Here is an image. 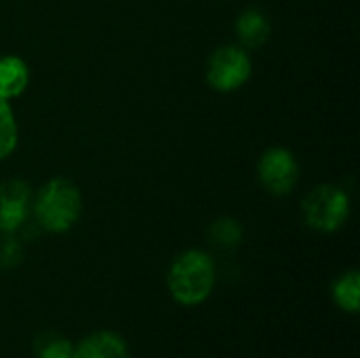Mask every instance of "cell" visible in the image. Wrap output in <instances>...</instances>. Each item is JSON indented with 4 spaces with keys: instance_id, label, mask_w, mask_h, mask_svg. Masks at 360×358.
<instances>
[{
    "instance_id": "cell-6",
    "label": "cell",
    "mask_w": 360,
    "mask_h": 358,
    "mask_svg": "<svg viewBox=\"0 0 360 358\" xmlns=\"http://www.w3.org/2000/svg\"><path fill=\"white\" fill-rule=\"evenodd\" d=\"M32 190L23 179L0 184V234L19 232L32 213Z\"/></svg>"
},
{
    "instance_id": "cell-12",
    "label": "cell",
    "mask_w": 360,
    "mask_h": 358,
    "mask_svg": "<svg viewBox=\"0 0 360 358\" xmlns=\"http://www.w3.org/2000/svg\"><path fill=\"white\" fill-rule=\"evenodd\" d=\"M19 143V127L15 112L6 99L0 97V160H6Z\"/></svg>"
},
{
    "instance_id": "cell-2",
    "label": "cell",
    "mask_w": 360,
    "mask_h": 358,
    "mask_svg": "<svg viewBox=\"0 0 360 358\" xmlns=\"http://www.w3.org/2000/svg\"><path fill=\"white\" fill-rule=\"evenodd\" d=\"M32 215L44 232L63 234L72 230L82 215L80 188L65 177L49 179L32 196Z\"/></svg>"
},
{
    "instance_id": "cell-5",
    "label": "cell",
    "mask_w": 360,
    "mask_h": 358,
    "mask_svg": "<svg viewBox=\"0 0 360 358\" xmlns=\"http://www.w3.org/2000/svg\"><path fill=\"white\" fill-rule=\"evenodd\" d=\"M257 179L272 196H287L300 181V162L295 154L283 146L268 148L257 160Z\"/></svg>"
},
{
    "instance_id": "cell-8",
    "label": "cell",
    "mask_w": 360,
    "mask_h": 358,
    "mask_svg": "<svg viewBox=\"0 0 360 358\" xmlns=\"http://www.w3.org/2000/svg\"><path fill=\"white\" fill-rule=\"evenodd\" d=\"M238 44L245 49H259L268 42L272 34V23L268 15L259 8H245L234 23Z\"/></svg>"
},
{
    "instance_id": "cell-11",
    "label": "cell",
    "mask_w": 360,
    "mask_h": 358,
    "mask_svg": "<svg viewBox=\"0 0 360 358\" xmlns=\"http://www.w3.org/2000/svg\"><path fill=\"white\" fill-rule=\"evenodd\" d=\"M243 226L234 217H219L209 226V241L217 249H236L243 243Z\"/></svg>"
},
{
    "instance_id": "cell-13",
    "label": "cell",
    "mask_w": 360,
    "mask_h": 358,
    "mask_svg": "<svg viewBox=\"0 0 360 358\" xmlns=\"http://www.w3.org/2000/svg\"><path fill=\"white\" fill-rule=\"evenodd\" d=\"M34 352H36V358H72L74 344L65 338L46 333L36 340Z\"/></svg>"
},
{
    "instance_id": "cell-9",
    "label": "cell",
    "mask_w": 360,
    "mask_h": 358,
    "mask_svg": "<svg viewBox=\"0 0 360 358\" xmlns=\"http://www.w3.org/2000/svg\"><path fill=\"white\" fill-rule=\"evenodd\" d=\"M30 84V65L25 59L17 55H2L0 57V97L11 101Z\"/></svg>"
},
{
    "instance_id": "cell-3",
    "label": "cell",
    "mask_w": 360,
    "mask_h": 358,
    "mask_svg": "<svg viewBox=\"0 0 360 358\" xmlns=\"http://www.w3.org/2000/svg\"><path fill=\"white\" fill-rule=\"evenodd\" d=\"M350 217V196L335 184L314 186L302 200V219L321 234H333Z\"/></svg>"
},
{
    "instance_id": "cell-4",
    "label": "cell",
    "mask_w": 360,
    "mask_h": 358,
    "mask_svg": "<svg viewBox=\"0 0 360 358\" xmlns=\"http://www.w3.org/2000/svg\"><path fill=\"white\" fill-rule=\"evenodd\" d=\"M253 74V61L245 46L221 44L207 61V82L217 93H234L243 89Z\"/></svg>"
},
{
    "instance_id": "cell-10",
    "label": "cell",
    "mask_w": 360,
    "mask_h": 358,
    "mask_svg": "<svg viewBox=\"0 0 360 358\" xmlns=\"http://www.w3.org/2000/svg\"><path fill=\"white\" fill-rule=\"evenodd\" d=\"M333 302L340 310L348 314H356L360 308V274L356 270H348L340 274L331 287Z\"/></svg>"
},
{
    "instance_id": "cell-7",
    "label": "cell",
    "mask_w": 360,
    "mask_h": 358,
    "mask_svg": "<svg viewBox=\"0 0 360 358\" xmlns=\"http://www.w3.org/2000/svg\"><path fill=\"white\" fill-rule=\"evenodd\" d=\"M72 358H129V346L114 331H97L74 346Z\"/></svg>"
},
{
    "instance_id": "cell-14",
    "label": "cell",
    "mask_w": 360,
    "mask_h": 358,
    "mask_svg": "<svg viewBox=\"0 0 360 358\" xmlns=\"http://www.w3.org/2000/svg\"><path fill=\"white\" fill-rule=\"evenodd\" d=\"M23 260L21 243L15 234H4L0 241V268H15Z\"/></svg>"
},
{
    "instance_id": "cell-1",
    "label": "cell",
    "mask_w": 360,
    "mask_h": 358,
    "mask_svg": "<svg viewBox=\"0 0 360 358\" xmlns=\"http://www.w3.org/2000/svg\"><path fill=\"white\" fill-rule=\"evenodd\" d=\"M215 262L202 249H188L179 253L167 272L169 293L181 306H198L207 302L215 289Z\"/></svg>"
}]
</instances>
